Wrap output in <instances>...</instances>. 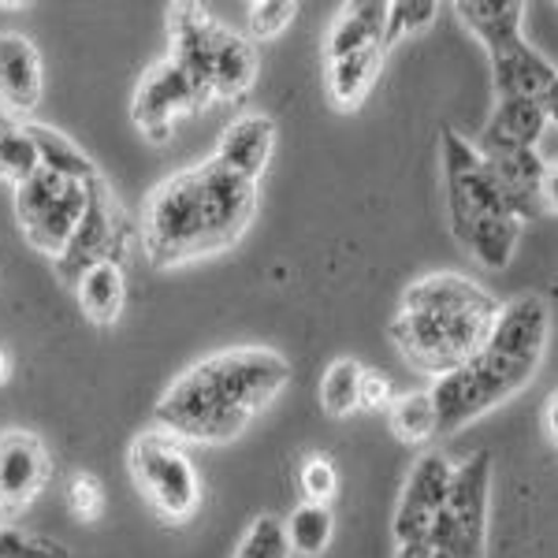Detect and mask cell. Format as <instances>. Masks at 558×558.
Returning a JSON list of instances; mask_svg holds the SVG:
<instances>
[{
  "mask_svg": "<svg viewBox=\"0 0 558 558\" xmlns=\"http://www.w3.org/2000/svg\"><path fill=\"white\" fill-rule=\"evenodd\" d=\"M0 101L12 116H31L41 101V57L15 31L0 34Z\"/></svg>",
  "mask_w": 558,
  "mask_h": 558,
  "instance_id": "obj_17",
  "label": "cell"
},
{
  "mask_svg": "<svg viewBox=\"0 0 558 558\" xmlns=\"http://www.w3.org/2000/svg\"><path fill=\"white\" fill-rule=\"evenodd\" d=\"M384 52L387 49H362L343 60H328V97L339 112H354L373 94L384 71Z\"/></svg>",
  "mask_w": 558,
  "mask_h": 558,
  "instance_id": "obj_21",
  "label": "cell"
},
{
  "mask_svg": "<svg viewBox=\"0 0 558 558\" xmlns=\"http://www.w3.org/2000/svg\"><path fill=\"white\" fill-rule=\"evenodd\" d=\"M444 186H447V216L458 246H470L473 235L499 220H521L502 197L488 160L481 157L476 142L462 138L458 131H444ZM525 223V220H521Z\"/></svg>",
  "mask_w": 558,
  "mask_h": 558,
  "instance_id": "obj_6",
  "label": "cell"
},
{
  "mask_svg": "<svg viewBox=\"0 0 558 558\" xmlns=\"http://www.w3.org/2000/svg\"><path fill=\"white\" fill-rule=\"evenodd\" d=\"M324 45H328V60H343L362 49H387V4L384 0L343 4Z\"/></svg>",
  "mask_w": 558,
  "mask_h": 558,
  "instance_id": "obj_19",
  "label": "cell"
},
{
  "mask_svg": "<svg viewBox=\"0 0 558 558\" xmlns=\"http://www.w3.org/2000/svg\"><path fill=\"white\" fill-rule=\"evenodd\" d=\"M299 15V4L294 0H254L246 8V20H250V41H272L287 26L294 23Z\"/></svg>",
  "mask_w": 558,
  "mask_h": 558,
  "instance_id": "obj_30",
  "label": "cell"
},
{
  "mask_svg": "<svg viewBox=\"0 0 558 558\" xmlns=\"http://www.w3.org/2000/svg\"><path fill=\"white\" fill-rule=\"evenodd\" d=\"M168 34L172 52L197 89L213 101H242L257 83V49L250 38L216 23L202 4H172L168 8Z\"/></svg>",
  "mask_w": 558,
  "mask_h": 558,
  "instance_id": "obj_5",
  "label": "cell"
},
{
  "mask_svg": "<svg viewBox=\"0 0 558 558\" xmlns=\"http://www.w3.org/2000/svg\"><path fill=\"white\" fill-rule=\"evenodd\" d=\"M547 128L551 123H547V112L539 101H533V97H502V101H495L488 123L476 138V149L484 157L539 149V138H544Z\"/></svg>",
  "mask_w": 558,
  "mask_h": 558,
  "instance_id": "obj_15",
  "label": "cell"
},
{
  "mask_svg": "<svg viewBox=\"0 0 558 558\" xmlns=\"http://www.w3.org/2000/svg\"><path fill=\"white\" fill-rule=\"evenodd\" d=\"M395 399H399V395H395V384L387 380L384 373L365 368V376H362V410H387Z\"/></svg>",
  "mask_w": 558,
  "mask_h": 558,
  "instance_id": "obj_33",
  "label": "cell"
},
{
  "mask_svg": "<svg viewBox=\"0 0 558 558\" xmlns=\"http://www.w3.org/2000/svg\"><path fill=\"white\" fill-rule=\"evenodd\" d=\"M276 149V123L265 112H246L239 120H231L220 134V146H216V160L223 168H231L235 175L260 183L268 160Z\"/></svg>",
  "mask_w": 558,
  "mask_h": 558,
  "instance_id": "obj_16",
  "label": "cell"
},
{
  "mask_svg": "<svg viewBox=\"0 0 558 558\" xmlns=\"http://www.w3.org/2000/svg\"><path fill=\"white\" fill-rule=\"evenodd\" d=\"M488 507H492V454L476 451L454 465L451 495L432 521L425 544L447 558H484L488 551Z\"/></svg>",
  "mask_w": 558,
  "mask_h": 558,
  "instance_id": "obj_8",
  "label": "cell"
},
{
  "mask_svg": "<svg viewBox=\"0 0 558 558\" xmlns=\"http://www.w3.org/2000/svg\"><path fill=\"white\" fill-rule=\"evenodd\" d=\"M439 20L436 0H395L387 4V49L399 45L402 38H417V34L432 31Z\"/></svg>",
  "mask_w": 558,
  "mask_h": 558,
  "instance_id": "obj_28",
  "label": "cell"
},
{
  "mask_svg": "<svg viewBox=\"0 0 558 558\" xmlns=\"http://www.w3.org/2000/svg\"><path fill=\"white\" fill-rule=\"evenodd\" d=\"M499 299L473 283L470 276L428 272L402 291L387 336L410 368L447 376L481 354L499 320Z\"/></svg>",
  "mask_w": 558,
  "mask_h": 558,
  "instance_id": "obj_4",
  "label": "cell"
},
{
  "mask_svg": "<svg viewBox=\"0 0 558 558\" xmlns=\"http://www.w3.org/2000/svg\"><path fill=\"white\" fill-rule=\"evenodd\" d=\"M454 481V462L447 454H421L402 484L399 507H395V544H421L432 533V521L447 507Z\"/></svg>",
  "mask_w": 558,
  "mask_h": 558,
  "instance_id": "obj_12",
  "label": "cell"
},
{
  "mask_svg": "<svg viewBox=\"0 0 558 558\" xmlns=\"http://www.w3.org/2000/svg\"><path fill=\"white\" fill-rule=\"evenodd\" d=\"M539 105H544V112H547V123H555V128H558V83L547 89Z\"/></svg>",
  "mask_w": 558,
  "mask_h": 558,
  "instance_id": "obj_37",
  "label": "cell"
},
{
  "mask_svg": "<svg viewBox=\"0 0 558 558\" xmlns=\"http://www.w3.org/2000/svg\"><path fill=\"white\" fill-rule=\"evenodd\" d=\"M454 12L470 26V34L484 49L492 45L518 38L521 23H525V4L521 0H458Z\"/></svg>",
  "mask_w": 558,
  "mask_h": 558,
  "instance_id": "obj_22",
  "label": "cell"
},
{
  "mask_svg": "<svg viewBox=\"0 0 558 558\" xmlns=\"http://www.w3.org/2000/svg\"><path fill=\"white\" fill-rule=\"evenodd\" d=\"M539 205L547 213H558V160H547L544 186H539Z\"/></svg>",
  "mask_w": 558,
  "mask_h": 558,
  "instance_id": "obj_34",
  "label": "cell"
},
{
  "mask_svg": "<svg viewBox=\"0 0 558 558\" xmlns=\"http://www.w3.org/2000/svg\"><path fill=\"white\" fill-rule=\"evenodd\" d=\"M94 183H71V179H60L41 168V172L26 179L23 186H15V216H20L26 242H31L38 254L52 260L64 254L68 242L75 239L78 223H83V216H86L89 186Z\"/></svg>",
  "mask_w": 558,
  "mask_h": 558,
  "instance_id": "obj_9",
  "label": "cell"
},
{
  "mask_svg": "<svg viewBox=\"0 0 558 558\" xmlns=\"http://www.w3.org/2000/svg\"><path fill=\"white\" fill-rule=\"evenodd\" d=\"M484 52L492 60V83L499 101L502 97H533V101H544L547 89L558 83V71L525 41V34L492 45Z\"/></svg>",
  "mask_w": 558,
  "mask_h": 558,
  "instance_id": "obj_14",
  "label": "cell"
},
{
  "mask_svg": "<svg viewBox=\"0 0 558 558\" xmlns=\"http://www.w3.org/2000/svg\"><path fill=\"white\" fill-rule=\"evenodd\" d=\"M205 105H209V97L197 89L194 78L172 57H165L142 75L138 89H134L131 120L149 142H168L175 123Z\"/></svg>",
  "mask_w": 558,
  "mask_h": 558,
  "instance_id": "obj_10",
  "label": "cell"
},
{
  "mask_svg": "<svg viewBox=\"0 0 558 558\" xmlns=\"http://www.w3.org/2000/svg\"><path fill=\"white\" fill-rule=\"evenodd\" d=\"M26 131H31L34 146H38L45 172L71 179V183H94V179H101V172L94 168V160H89L86 153L68 138V134L45 128V123H26Z\"/></svg>",
  "mask_w": 558,
  "mask_h": 558,
  "instance_id": "obj_23",
  "label": "cell"
},
{
  "mask_svg": "<svg viewBox=\"0 0 558 558\" xmlns=\"http://www.w3.org/2000/svg\"><path fill=\"white\" fill-rule=\"evenodd\" d=\"M0 518H4V514H0ZM0 544H4V529H0Z\"/></svg>",
  "mask_w": 558,
  "mask_h": 558,
  "instance_id": "obj_40",
  "label": "cell"
},
{
  "mask_svg": "<svg viewBox=\"0 0 558 558\" xmlns=\"http://www.w3.org/2000/svg\"><path fill=\"white\" fill-rule=\"evenodd\" d=\"M287 529V544H291L294 555H305V558H317L328 551L331 536H336V514L331 507L324 502H299L291 510V518L283 521Z\"/></svg>",
  "mask_w": 558,
  "mask_h": 558,
  "instance_id": "obj_25",
  "label": "cell"
},
{
  "mask_svg": "<svg viewBox=\"0 0 558 558\" xmlns=\"http://www.w3.org/2000/svg\"><path fill=\"white\" fill-rule=\"evenodd\" d=\"M128 465L134 488L142 492V499L149 502V510L165 525H183L202 502V476H197L183 444L168 432H138L131 444Z\"/></svg>",
  "mask_w": 558,
  "mask_h": 558,
  "instance_id": "obj_7",
  "label": "cell"
},
{
  "mask_svg": "<svg viewBox=\"0 0 558 558\" xmlns=\"http://www.w3.org/2000/svg\"><path fill=\"white\" fill-rule=\"evenodd\" d=\"M551 339V310L539 294H518L502 302L488 343L470 365L436 376L428 387L436 402L439 436H454L465 425L481 421L499 402L514 399L536 380V368Z\"/></svg>",
  "mask_w": 558,
  "mask_h": 558,
  "instance_id": "obj_3",
  "label": "cell"
},
{
  "mask_svg": "<svg viewBox=\"0 0 558 558\" xmlns=\"http://www.w3.org/2000/svg\"><path fill=\"white\" fill-rule=\"evenodd\" d=\"M387 425H391L395 439L407 447H425L428 439L439 436L436 402L428 391H407L387 407Z\"/></svg>",
  "mask_w": 558,
  "mask_h": 558,
  "instance_id": "obj_24",
  "label": "cell"
},
{
  "mask_svg": "<svg viewBox=\"0 0 558 558\" xmlns=\"http://www.w3.org/2000/svg\"><path fill=\"white\" fill-rule=\"evenodd\" d=\"M235 558H291V544H287L283 518L260 514L250 521V529L239 539Z\"/></svg>",
  "mask_w": 558,
  "mask_h": 558,
  "instance_id": "obj_29",
  "label": "cell"
},
{
  "mask_svg": "<svg viewBox=\"0 0 558 558\" xmlns=\"http://www.w3.org/2000/svg\"><path fill=\"white\" fill-rule=\"evenodd\" d=\"M8 376H12V354H8V350L0 347V387L8 384Z\"/></svg>",
  "mask_w": 558,
  "mask_h": 558,
  "instance_id": "obj_39",
  "label": "cell"
},
{
  "mask_svg": "<svg viewBox=\"0 0 558 558\" xmlns=\"http://www.w3.org/2000/svg\"><path fill=\"white\" fill-rule=\"evenodd\" d=\"M484 160H488L495 183H499V191H502V197H507L510 209H514L525 223L533 220V216L544 209V205H539V186H544L547 160L539 157V149L499 153V157H484Z\"/></svg>",
  "mask_w": 558,
  "mask_h": 558,
  "instance_id": "obj_18",
  "label": "cell"
},
{
  "mask_svg": "<svg viewBox=\"0 0 558 558\" xmlns=\"http://www.w3.org/2000/svg\"><path fill=\"white\" fill-rule=\"evenodd\" d=\"M15 123H20V120H15V116H12V112H4V108H0V146H4L8 131H12V128H15Z\"/></svg>",
  "mask_w": 558,
  "mask_h": 558,
  "instance_id": "obj_38",
  "label": "cell"
},
{
  "mask_svg": "<svg viewBox=\"0 0 558 558\" xmlns=\"http://www.w3.org/2000/svg\"><path fill=\"white\" fill-rule=\"evenodd\" d=\"M395 558H432V547L425 544V539H421V544H399Z\"/></svg>",
  "mask_w": 558,
  "mask_h": 558,
  "instance_id": "obj_36",
  "label": "cell"
},
{
  "mask_svg": "<svg viewBox=\"0 0 558 558\" xmlns=\"http://www.w3.org/2000/svg\"><path fill=\"white\" fill-rule=\"evenodd\" d=\"M64 495H68V510L78 521H97L105 514V488L94 473H75L68 481Z\"/></svg>",
  "mask_w": 558,
  "mask_h": 558,
  "instance_id": "obj_32",
  "label": "cell"
},
{
  "mask_svg": "<svg viewBox=\"0 0 558 558\" xmlns=\"http://www.w3.org/2000/svg\"><path fill=\"white\" fill-rule=\"evenodd\" d=\"M75 294H78V310H83L86 320L108 324L120 320L123 305H128V276H123V260L120 257H108V260H97L89 272H83V279L75 283Z\"/></svg>",
  "mask_w": 558,
  "mask_h": 558,
  "instance_id": "obj_20",
  "label": "cell"
},
{
  "mask_svg": "<svg viewBox=\"0 0 558 558\" xmlns=\"http://www.w3.org/2000/svg\"><path fill=\"white\" fill-rule=\"evenodd\" d=\"M539 421H544V432H547V439L558 447V387L551 395H547V402H544V413H539Z\"/></svg>",
  "mask_w": 558,
  "mask_h": 558,
  "instance_id": "obj_35",
  "label": "cell"
},
{
  "mask_svg": "<svg viewBox=\"0 0 558 558\" xmlns=\"http://www.w3.org/2000/svg\"><path fill=\"white\" fill-rule=\"evenodd\" d=\"M362 376H365L362 362H354V357H336L320 380V410L336 421L362 410Z\"/></svg>",
  "mask_w": 558,
  "mask_h": 558,
  "instance_id": "obj_26",
  "label": "cell"
},
{
  "mask_svg": "<svg viewBox=\"0 0 558 558\" xmlns=\"http://www.w3.org/2000/svg\"><path fill=\"white\" fill-rule=\"evenodd\" d=\"M291 384V362L268 347H235L194 362L153 407V428L197 444H231Z\"/></svg>",
  "mask_w": 558,
  "mask_h": 558,
  "instance_id": "obj_1",
  "label": "cell"
},
{
  "mask_svg": "<svg viewBox=\"0 0 558 558\" xmlns=\"http://www.w3.org/2000/svg\"><path fill=\"white\" fill-rule=\"evenodd\" d=\"M260 191L220 160H205L149 194L142 209V246L153 268H179L231 250L254 223Z\"/></svg>",
  "mask_w": 558,
  "mask_h": 558,
  "instance_id": "obj_2",
  "label": "cell"
},
{
  "mask_svg": "<svg viewBox=\"0 0 558 558\" xmlns=\"http://www.w3.org/2000/svg\"><path fill=\"white\" fill-rule=\"evenodd\" d=\"M49 481V454L34 432L12 428L0 436V514L15 518L38 499Z\"/></svg>",
  "mask_w": 558,
  "mask_h": 558,
  "instance_id": "obj_13",
  "label": "cell"
},
{
  "mask_svg": "<svg viewBox=\"0 0 558 558\" xmlns=\"http://www.w3.org/2000/svg\"><path fill=\"white\" fill-rule=\"evenodd\" d=\"M41 172V157H38V146H34L31 131L26 123H15L8 131L4 146H0V179H8L12 186H23L31 175Z\"/></svg>",
  "mask_w": 558,
  "mask_h": 558,
  "instance_id": "obj_27",
  "label": "cell"
},
{
  "mask_svg": "<svg viewBox=\"0 0 558 558\" xmlns=\"http://www.w3.org/2000/svg\"><path fill=\"white\" fill-rule=\"evenodd\" d=\"M128 239V216L116 205L112 191L105 186V179H97L89 186V205H86V216L78 223L75 239L68 242V250L52 260L57 276L64 283L75 287L83 272L97 265V260H108V257H120V246Z\"/></svg>",
  "mask_w": 558,
  "mask_h": 558,
  "instance_id": "obj_11",
  "label": "cell"
},
{
  "mask_svg": "<svg viewBox=\"0 0 558 558\" xmlns=\"http://www.w3.org/2000/svg\"><path fill=\"white\" fill-rule=\"evenodd\" d=\"M299 484H302L305 502H324V507H328L331 495L339 492V470L331 465L328 454H310L299 470Z\"/></svg>",
  "mask_w": 558,
  "mask_h": 558,
  "instance_id": "obj_31",
  "label": "cell"
}]
</instances>
